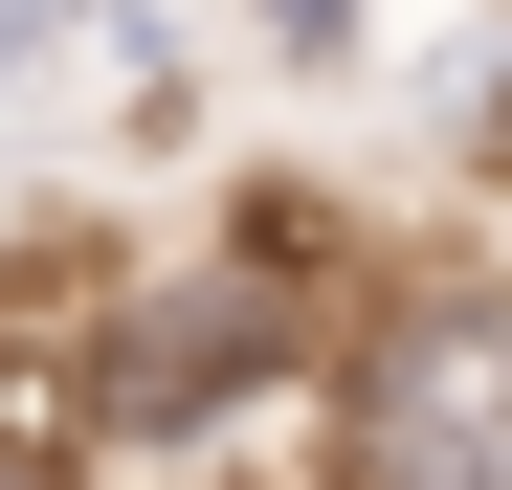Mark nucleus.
Instances as JSON below:
<instances>
[{
	"label": "nucleus",
	"mask_w": 512,
	"mask_h": 490,
	"mask_svg": "<svg viewBox=\"0 0 512 490\" xmlns=\"http://www.w3.org/2000/svg\"><path fill=\"white\" fill-rule=\"evenodd\" d=\"M312 379V312L290 268H223V245H179V268H134L67 312V357H45V446H90V468H201L245 446L268 401Z\"/></svg>",
	"instance_id": "1"
},
{
	"label": "nucleus",
	"mask_w": 512,
	"mask_h": 490,
	"mask_svg": "<svg viewBox=\"0 0 512 490\" xmlns=\"http://www.w3.org/2000/svg\"><path fill=\"white\" fill-rule=\"evenodd\" d=\"M357 490H512V268H423L357 335H312Z\"/></svg>",
	"instance_id": "2"
},
{
	"label": "nucleus",
	"mask_w": 512,
	"mask_h": 490,
	"mask_svg": "<svg viewBox=\"0 0 512 490\" xmlns=\"http://www.w3.org/2000/svg\"><path fill=\"white\" fill-rule=\"evenodd\" d=\"M223 23L268 45V67H357V45H379V0H223Z\"/></svg>",
	"instance_id": "3"
},
{
	"label": "nucleus",
	"mask_w": 512,
	"mask_h": 490,
	"mask_svg": "<svg viewBox=\"0 0 512 490\" xmlns=\"http://www.w3.org/2000/svg\"><path fill=\"white\" fill-rule=\"evenodd\" d=\"M67 45H90V0H0V90H45Z\"/></svg>",
	"instance_id": "4"
},
{
	"label": "nucleus",
	"mask_w": 512,
	"mask_h": 490,
	"mask_svg": "<svg viewBox=\"0 0 512 490\" xmlns=\"http://www.w3.org/2000/svg\"><path fill=\"white\" fill-rule=\"evenodd\" d=\"M0 490H45V446H23V424H0Z\"/></svg>",
	"instance_id": "5"
},
{
	"label": "nucleus",
	"mask_w": 512,
	"mask_h": 490,
	"mask_svg": "<svg viewBox=\"0 0 512 490\" xmlns=\"http://www.w3.org/2000/svg\"><path fill=\"white\" fill-rule=\"evenodd\" d=\"M468 134H490V156H512V67H490V112H468Z\"/></svg>",
	"instance_id": "6"
}]
</instances>
